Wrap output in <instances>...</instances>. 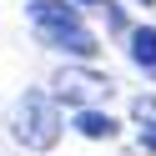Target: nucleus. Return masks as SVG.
<instances>
[{
    "label": "nucleus",
    "mask_w": 156,
    "mask_h": 156,
    "mask_svg": "<svg viewBox=\"0 0 156 156\" xmlns=\"http://www.w3.org/2000/svg\"><path fill=\"white\" fill-rule=\"evenodd\" d=\"M61 131H66V121H61V111H55V101L45 91H25L20 101H15L10 136L25 146V151H51V146L61 141Z\"/></svg>",
    "instance_id": "1"
},
{
    "label": "nucleus",
    "mask_w": 156,
    "mask_h": 156,
    "mask_svg": "<svg viewBox=\"0 0 156 156\" xmlns=\"http://www.w3.org/2000/svg\"><path fill=\"white\" fill-rule=\"evenodd\" d=\"M101 96H111V76L86 71V66H66V71H55V91H51V101H71L76 111H86V106L101 101Z\"/></svg>",
    "instance_id": "2"
},
{
    "label": "nucleus",
    "mask_w": 156,
    "mask_h": 156,
    "mask_svg": "<svg viewBox=\"0 0 156 156\" xmlns=\"http://www.w3.org/2000/svg\"><path fill=\"white\" fill-rule=\"evenodd\" d=\"M45 45L51 51H66V55H81V61H91L101 45H96V35L86 30V25H55V30H41Z\"/></svg>",
    "instance_id": "3"
},
{
    "label": "nucleus",
    "mask_w": 156,
    "mask_h": 156,
    "mask_svg": "<svg viewBox=\"0 0 156 156\" xmlns=\"http://www.w3.org/2000/svg\"><path fill=\"white\" fill-rule=\"evenodd\" d=\"M30 20L41 25V30H55V25H81V15H76V5H66V0H35Z\"/></svg>",
    "instance_id": "4"
},
{
    "label": "nucleus",
    "mask_w": 156,
    "mask_h": 156,
    "mask_svg": "<svg viewBox=\"0 0 156 156\" xmlns=\"http://www.w3.org/2000/svg\"><path fill=\"white\" fill-rule=\"evenodd\" d=\"M71 126H76L81 136H86V141H111V136L121 131V126H116V121H111L106 111H96V106H86V111H76V121H71Z\"/></svg>",
    "instance_id": "5"
},
{
    "label": "nucleus",
    "mask_w": 156,
    "mask_h": 156,
    "mask_svg": "<svg viewBox=\"0 0 156 156\" xmlns=\"http://www.w3.org/2000/svg\"><path fill=\"white\" fill-rule=\"evenodd\" d=\"M126 51H131V61L141 66V71L156 76V25H136V30L126 35Z\"/></svg>",
    "instance_id": "6"
},
{
    "label": "nucleus",
    "mask_w": 156,
    "mask_h": 156,
    "mask_svg": "<svg viewBox=\"0 0 156 156\" xmlns=\"http://www.w3.org/2000/svg\"><path fill=\"white\" fill-rule=\"evenodd\" d=\"M131 121H141L146 131H156V96H136L131 101Z\"/></svg>",
    "instance_id": "7"
},
{
    "label": "nucleus",
    "mask_w": 156,
    "mask_h": 156,
    "mask_svg": "<svg viewBox=\"0 0 156 156\" xmlns=\"http://www.w3.org/2000/svg\"><path fill=\"white\" fill-rule=\"evenodd\" d=\"M76 5H106V0H76Z\"/></svg>",
    "instance_id": "8"
}]
</instances>
